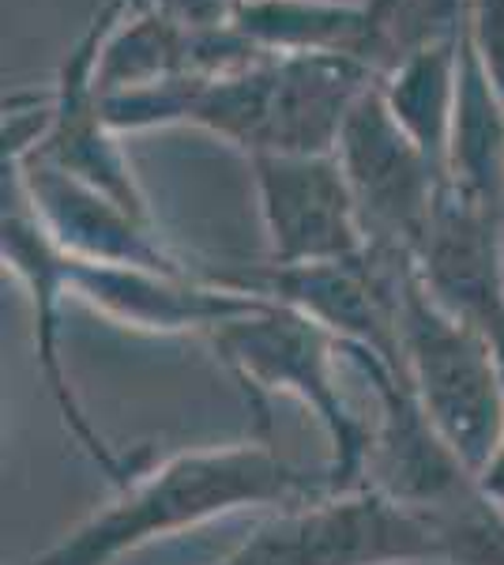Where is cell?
<instances>
[{
    "instance_id": "obj_1",
    "label": "cell",
    "mask_w": 504,
    "mask_h": 565,
    "mask_svg": "<svg viewBox=\"0 0 504 565\" xmlns=\"http://www.w3.org/2000/svg\"><path fill=\"white\" fill-rule=\"evenodd\" d=\"M320 494H332L328 471L298 468L268 441L196 445L132 476L26 565H114L140 546L245 509H287Z\"/></svg>"
},
{
    "instance_id": "obj_2",
    "label": "cell",
    "mask_w": 504,
    "mask_h": 565,
    "mask_svg": "<svg viewBox=\"0 0 504 565\" xmlns=\"http://www.w3.org/2000/svg\"><path fill=\"white\" fill-rule=\"evenodd\" d=\"M215 359L249 388L264 415V396H290L309 407L328 437V479L332 490L365 487V468L373 452V426L357 415L339 381V362H346V343H339L328 328L287 306L264 298L260 309L223 324L207 335Z\"/></svg>"
},
{
    "instance_id": "obj_3",
    "label": "cell",
    "mask_w": 504,
    "mask_h": 565,
    "mask_svg": "<svg viewBox=\"0 0 504 565\" xmlns=\"http://www.w3.org/2000/svg\"><path fill=\"white\" fill-rule=\"evenodd\" d=\"M396 332L421 415L482 476L504 437V370L493 343L429 295L418 260L399 279Z\"/></svg>"
},
{
    "instance_id": "obj_4",
    "label": "cell",
    "mask_w": 504,
    "mask_h": 565,
    "mask_svg": "<svg viewBox=\"0 0 504 565\" xmlns=\"http://www.w3.org/2000/svg\"><path fill=\"white\" fill-rule=\"evenodd\" d=\"M215 565H448V543L429 516L365 482L279 509Z\"/></svg>"
},
{
    "instance_id": "obj_5",
    "label": "cell",
    "mask_w": 504,
    "mask_h": 565,
    "mask_svg": "<svg viewBox=\"0 0 504 565\" xmlns=\"http://www.w3.org/2000/svg\"><path fill=\"white\" fill-rule=\"evenodd\" d=\"M335 159L351 181L369 249L418 257L433 223L437 196L444 189V174L403 132L377 84L365 90L354 114L346 117Z\"/></svg>"
},
{
    "instance_id": "obj_6",
    "label": "cell",
    "mask_w": 504,
    "mask_h": 565,
    "mask_svg": "<svg viewBox=\"0 0 504 565\" xmlns=\"http://www.w3.org/2000/svg\"><path fill=\"white\" fill-rule=\"evenodd\" d=\"M4 215H0V257L4 268L23 282L26 298H31L34 313V362L45 381L53 407H57L61 423L68 426V434L79 441V449L87 452L98 468L114 479V487H125L136 476L132 463L117 457V449L95 430L90 415L79 404V392L72 385L68 366H64L61 351V317L64 306L72 302L68 295V253L50 238V231L39 223L31 200H26L20 178L4 167Z\"/></svg>"
},
{
    "instance_id": "obj_7",
    "label": "cell",
    "mask_w": 504,
    "mask_h": 565,
    "mask_svg": "<svg viewBox=\"0 0 504 565\" xmlns=\"http://www.w3.org/2000/svg\"><path fill=\"white\" fill-rule=\"evenodd\" d=\"M125 12L128 8L121 0H109L103 12L90 20L87 31L79 34V42L68 50L57 79H53V87L45 90V95H50L45 129L31 148L20 151V159L57 167L64 174L87 181V185L121 200L128 212L154 223L148 193H143L140 178H136L132 162H128V151L121 148L125 136H117L109 129L103 95H98V84H95L98 50H103L106 34L114 31V23L121 20ZM4 154H12V151H4Z\"/></svg>"
},
{
    "instance_id": "obj_8",
    "label": "cell",
    "mask_w": 504,
    "mask_h": 565,
    "mask_svg": "<svg viewBox=\"0 0 504 565\" xmlns=\"http://www.w3.org/2000/svg\"><path fill=\"white\" fill-rule=\"evenodd\" d=\"M271 264H346L369 253L351 181L332 154L249 159Z\"/></svg>"
},
{
    "instance_id": "obj_9",
    "label": "cell",
    "mask_w": 504,
    "mask_h": 565,
    "mask_svg": "<svg viewBox=\"0 0 504 565\" xmlns=\"http://www.w3.org/2000/svg\"><path fill=\"white\" fill-rule=\"evenodd\" d=\"M68 295L106 321L143 335H207L264 306V298L223 287L204 271H154L68 257Z\"/></svg>"
},
{
    "instance_id": "obj_10",
    "label": "cell",
    "mask_w": 504,
    "mask_h": 565,
    "mask_svg": "<svg viewBox=\"0 0 504 565\" xmlns=\"http://www.w3.org/2000/svg\"><path fill=\"white\" fill-rule=\"evenodd\" d=\"M4 167L20 178L39 223L68 257L87 264H125V268L154 271H196L200 264L170 249L151 218L128 212L121 200L103 189L64 174L45 162L4 154Z\"/></svg>"
},
{
    "instance_id": "obj_11",
    "label": "cell",
    "mask_w": 504,
    "mask_h": 565,
    "mask_svg": "<svg viewBox=\"0 0 504 565\" xmlns=\"http://www.w3.org/2000/svg\"><path fill=\"white\" fill-rule=\"evenodd\" d=\"M418 276L448 313L493 343L504 370V215L441 189Z\"/></svg>"
},
{
    "instance_id": "obj_12",
    "label": "cell",
    "mask_w": 504,
    "mask_h": 565,
    "mask_svg": "<svg viewBox=\"0 0 504 565\" xmlns=\"http://www.w3.org/2000/svg\"><path fill=\"white\" fill-rule=\"evenodd\" d=\"M403 0H245L234 26L264 53H335L384 72Z\"/></svg>"
},
{
    "instance_id": "obj_13",
    "label": "cell",
    "mask_w": 504,
    "mask_h": 565,
    "mask_svg": "<svg viewBox=\"0 0 504 565\" xmlns=\"http://www.w3.org/2000/svg\"><path fill=\"white\" fill-rule=\"evenodd\" d=\"M463 34L460 20L444 23L426 42L410 45L380 72L377 87L403 132L426 151V159L448 181V140H452L455 98H460Z\"/></svg>"
},
{
    "instance_id": "obj_14",
    "label": "cell",
    "mask_w": 504,
    "mask_h": 565,
    "mask_svg": "<svg viewBox=\"0 0 504 565\" xmlns=\"http://www.w3.org/2000/svg\"><path fill=\"white\" fill-rule=\"evenodd\" d=\"M463 34V26H460ZM448 189L504 215V98L463 42L460 98L448 140Z\"/></svg>"
},
{
    "instance_id": "obj_15",
    "label": "cell",
    "mask_w": 504,
    "mask_h": 565,
    "mask_svg": "<svg viewBox=\"0 0 504 565\" xmlns=\"http://www.w3.org/2000/svg\"><path fill=\"white\" fill-rule=\"evenodd\" d=\"M463 42L504 98V0H463Z\"/></svg>"
},
{
    "instance_id": "obj_16",
    "label": "cell",
    "mask_w": 504,
    "mask_h": 565,
    "mask_svg": "<svg viewBox=\"0 0 504 565\" xmlns=\"http://www.w3.org/2000/svg\"><path fill=\"white\" fill-rule=\"evenodd\" d=\"M154 8L185 26H223L234 23L237 0H154Z\"/></svg>"
},
{
    "instance_id": "obj_17",
    "label": "cell",
    "mask_w": 504,
    "mask_h": 565,
    "mask_svg": "<svg viewBox=\"0 0 504 565\" xmlns=\"http://www.w3.org/2000/svg\"><path fill=\"white\" fill-rule=\"evenodd\" d=\"M479 482H482L485 494H490V498L504 509V437H501L497 452H493V460L485 463V471L479 476Z\"/></svg>"
},
{
    "instance_id": "obj_18",
    "label": "cell",
    "mask_w": 504,
    "mask_h": 565,
    "mask_svg": "<svg viewBox=\"0 0 504 565\" xmlns=\"http://www.w3.org/2000/svg\"><path fill=\"white\" fill-rule=\"evenodd\" d=\"M463 12V0H437V15H441V23H455Z\"/></svg>"
},
{
    "instance_id": "obj_19",
    "label": "cell",
    "mask_w": 504,
    "mask_h": 565,
    "mask_svg": "<svg viewBox=\"0 0 504 565\" xmlns=\"http://www.w3.org/2000/svg\"><path fill=\"white\" fill-rule=\"evenodd\" d=\"M128 12H154V0H121Z\"/></svg>"
},
{
    "instance_id": "obj_20",
    "label": "cell",
    "mask_w": 504,
    "mask_h": 565,
    "mask_svg": "<svg viewBox=\"0 0 504 565\" xmlns=\"http://www.w3.org/2000/svg\"><path fill=\"white\" fill-rule=\"evenodd\" d=\"M237 4H245V0H237Z\"/></svg>"
}]
</instances>
